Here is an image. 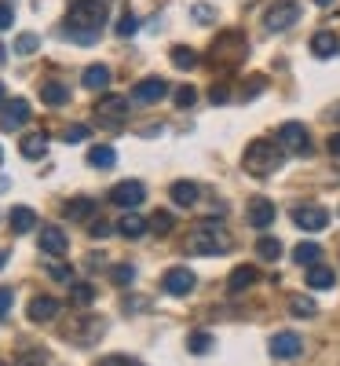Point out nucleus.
Wrapping results in <instances>:
<instances>
[{"label":"nucleus","mask_w":340,"mask_h":366,"mask_svg":"<svg viewBox=\"0 0 340 366\" xmlns=\"http://www.w3.org/2000/svg\"><path fill=\"white\" fill-rule=\"evenodd\" d=\"M106 15H110L106 0H74L66 15V37H74L77 44H91L103 34Z\"/></svg>","instance_id":"nucleus-1"},{"label":"nucleus","mask_w":340,"mask_h":366,"mask_svg":"<svg viewBox=\"0 0 340 366\" xmlns=\"http://www.w3.org/2000/svg\"><path fill=\"white\" fill-rule=\"evenodd\" d=\"M282 158H286V147L274 143V139H253L249 147H245V172L253 176H271L274 169H282Z\"/></svg>","instance_id":"nucleus-2"},{"label":"nucleus","mask_w":340,"mask_h":366,"mask_svg":"<svg viewBox=\"0 0 340 366\" xmlns=\"http://www.w3.org/2000/svg\"><path fill=\"white\" fill-rule=\"evenodd\" d=\"M191 253H198V257H224L227 249H231V234L220 227V224H201V227H194V234H191Z\"/></svg>","instance_id":"nucleus-3"},{"label":"nucleus","mask_w":340,"mask_h":366,"mask_svg":"<svg viewBox=\"0 0 340 366\" xmlns=\"http://www.w3.org/2000/svg\"><path fill=\"white\" fill-rule=\"evenodd\" d=\"M245 59V41H241V34H224V37H216L212 41V55H209V63L216 66V70H231V66H238Z\"/></svg>","instance_id":"nucleus-4"},{"label":"nucleus","mask_w":340,"mask_h":366,"mask_svg":"<svg viewBox=\"0 0 340 366\" xmlns=\"http://www.w3.org/2000/svg\"><path fill=\"white\" fill-rule=\"evenodd\" d=\"M103 330H106V322H103L99 315H77V322L66 326V337H70L77 348H91V345L103 337Z\"/></svg>","instance_id":"nucleus-5"},{"label":"nucleus","mask_w":340,"mask_h":366,"mask_svg":"<svg viewBox=\"0 0 340 366\" xmlns=\"http://www.w3.org/2000/svg\"><path fill=\"white\" fill-rule=\"evenodd\" d=\"M293 22H300V4L296 0H278V4L264 15V26L271 29V34H282V29H289Z\"/></svg>","instance_id":"nucleus-6"},{"label":"nucleus","mask_w":340,"mask_h":366,"mask_svg":"<svg viewBox=\"0 0 340 366\" xmlns=\"http://www.w3.org/2000/svg\"><path fill=\"white\" fill-rule=\"evenodd\" d=\"M293 224L300 231H307V234H319V231L329 227V212L322 205H296L293 209Z\"/></svg>","instance_id":"nucleus-7"},{"label":"nucleus","mask_w":340,"mask_h":366,"mask_svg":"<svg viewBox=\"0 0 340 366\" xmlns=\"http://www.w3.org/2000/svg\"><path fill=\"white\" fill-rule=\"evenodd\" d=\"M114 205H121V209H136V205H143V198H146V187L139 179H121V183H114L110 187V194H106Z\"/></svg>","instance_id":"nucleus-8"},{"label":"nucleus","mask_w":340,"mask_h":366,"mask_svg":"<svg viewBox=\"0 0 340 366\" xmlns=\"http://www.w3.org/2000/svg\"><path fill=\"white\" fill-rule=\"evenodd\" d=\"M278 139H282V147L293 150V154H311V132H307L300 121H286Z\"/></svg>","instance_id":"nucleus-9"},{"label":"nucleus","mask_w":340,"mask_h":366,"mask_svg":"<svg viewBox=\"0 0 340 366\" xmlns=\"http://www.w3.org/2000/svg\"><path fill=\"white\" fill-rule=\"evenodd\" d=\"M161 286H165L169 297H187V293L198 286V279H194V271H191V267H172V271H165Z\"/></svg>","instance_id":"nucleus-10"},{"label":"nucleus","mask_w":340,"mask_h":366,"mask_svg":"<svg viewBox=\"0 0 340 366\" xmlns=\"http://www.w3.org/2000/svg\"><path fill=\"white\" fill-rule=\"evenodd\" d=\"M96 117L103 121V125H121V121L129 117V99L125 96H106L96 103Z\"/></svg>","instance_id":"nucleus-11"},{"label":"nucleus","mask_w":340,"mask_h":366,"mask_svg":"<svg viewBox=\"0 0 340 366\" xmlns=\"http://www.w3.org/2000/svg\"><path fill=\"white\" fill-rule=\"evenodd\" d=\"M300 352H304V337H300V333H293V330L274 333V337H271V355L274 359H296Z\"/></svg>","instance_id":"nucleus-12"},{"label":"nucleus","mask_w":340,"mask_h":366,"mask_svg":"<svg viewBox=\"0 0 340 366\" xmlns=\"http://www.w3.org/2000/svg\"><path fill=\"white\" fill-rule=\"evenodd\" d=\"M59 312H63V304H59L55 297H34V300H29V308H26V315L29 319H34V322H51Z\"/></svg>","instance_id":"nucleus-13"},{"label":"nucleus","mask_w":340,"mask_h":366,"mask_svg":"<svg viewBox=\"0 0 340 366\" xmlns=\"http://www.w3.org/2000/svg\"><path fill=\"white\" fill-rule=\"evenodd\" d=\"M165 92H169V84L161 77H146L132 88V99L136 103H158V99H165Z\"/></svg>","instance_id":"nucleus-14"},{"label":"nucleus","mask_w":340,"mask_h":366,"mask_svg":"<svg viewBox=\"0 0 340 366\" xmlns=\"http://www.w3.org/2000/svg\"><path fill=\"white\" fill-rule=\"evenodd\" d=\"M41 249H44L48 257H63V253L70 249L66 231H63V227H41Z\"/></svg>","instance_id":"nucleus-15"},{"label":"nucleus","mask_w":340,"mask_h":366,"mask_svg":"<svg viewBox=\"0 0 340 366\" xmlns=\"http://www.w3.org/2000/svg\"><path fill=\"white\" fill-rule=\"evenodd\" d=\"M29 121V103L26 99H11L8 107H4V114H0V129H8V132H15V129H22Z\"/></svg>","instance_id":"nucleus-16"},{"label":"nucleus","mask_w":340,"mask_h":366,"mask_svg":"<svg viewBox=\"0 0 340 366\" xmlns=\"http://www.w3.org/2000/svg\"><path fill=\"white\" fill-rule=\"evenodd\" d=\"M169 198H172L179 209H191V205H198L201 187H198V183H191V179H176L172 187H169Z\"/></svg>","instance_id":"nucleus-17"},{"label":"nucleus","mask_w":340,"mask_h":366,"mask_svg":"<svg viewBox=\"0 0 340 366\" xmlns=\"http://www.w3.org/2000/svg\"><path fill=\"white\" fill-rule=\"evenodd\" d=\"M274 202L271 198H253L249 202V224L256 227V231H264V227H271L274 224Z\"/></svg>","instance_id":"nucleus-18"},{"label":"nucleus","mask_w":340,"mask_h":366,"mask_svg":"<svg viewBox=\"0 0 340 366\" xmlns=\"http://www.w3.org/2000/svg\"><path fill=\"white\" fill-rule=\"evenodd\" d=\"M8 220H11V231L15 234H29L37 227V212L29 209V205H15L11 212H8Z\"/></svg>","instance_id":"nucleus-19"},{"label":"nucleus","mask_w":340,"mask_h":366,"mask_svg":"<svg viewBox=\"0 0 340 366\" xmlns=\"http://www.w3.org/2000/svg\"><path fill=\"white\" fill-rule=\"evenodd\" d=\"M19 150H22V158H29V162L44 158V154H48V139H44V132H29V136H22V139H19Z\"/></svg>","instance_id":"nucleus-20"},{"label":"nucleus","mask_w":340,"mask_h":366,"mask_svg":"<svg viewBox=\"0 0 340 366\" xmlns=\"http://www.w3.org/2000/svg\"><path fill=\"white\" fill-rule=\"evenodd\" d=\"M253 282H256V267H253V264H241V267H234V271H231L227 290H231V293H245Z\"/></svg>","instance_id":"nucleus-21"},{"label":"nucleus","mask_w":340,"mask_h":366,"mask_svg":"<svg viewBox=\"0 0 340 366\" xmlns=\"http://www.w3.org/2000/svg\"><path fill=\"white\" fill-rule=\"evenodd\" d=\"M81 81H84V88H88V92H103V88L110 84V66L91 63V66L84 70V77H81Z\"/></svg>","instance_id":"nucleus-22"},{"label":"nucleus","mask_w":340,"mask_h":366,"mask_svg":"<svg viewBox=\"0 0 340 366\" xmlns=\"http://www.w3.org/2000/svg\"><path fill=\"white\" fill-rule=\"evenodd\" d=\"M41 99H44L48 107H63V103L70 99V88H66L63 81H44V84H41Z\"/></svg>","instance_id":"nucleus-23"},{"label":"nucleus","mask_w":340,"mask_h":366,"mask_svg":"<svg viewBox=\"0 0 340 366\" xmlns=\"http://www.w3.org/2000/svg\"><path fill=\"white\" fill-rule=\"evenodd\" d=\"M311 51H315L319 59H329V55H336V51H340V41H336V34H329V29L315 34V37H311Z\"/></svg>","instance_id":"nucleus-24"},{"label":"nucleus","mask_w":340,"mask_h":366,"mask_svg":"<svg viewBox=\"0 0 340 366\" xmlns=\"http://www.w3.org/2000/svg\"><path fill=\"white\" fill-rule=\"evenodd\" d=\"M114 162H117V150L106 147V143H99V147L88 150V165H91V169H114Z\"/></svg>","instance_id":"nucleus-25"},{"label":"nucleus","mask_w":340,"mask_h":366,"mask_svg":"<svg viewBox=\"0 0 340 366\" xmlns=\"http://www.w3.org/2000/svg\"><path fill=\"white\" fill-rule=\"evenodd\" d=\"M117 231H121V238H143V234L150 231V224H146L143 217H136V212H129V217H121Z\"/></svg>","instance_id":"nucleus-26"},{"label":"nucleus","mask_w":340,"mask_h":366,"mask_svg":"<svg viewBox=\"0 0 340 366\" xmlns=\"http://www.w3.org/2000/svg\"><path fill=\"white\" fill-rule=\"evenodd\" d=\"M198 63H201V59H198L194 48H187V44H176V48H172V66H176V70H194Z\"/></svg>","instance_id":"nucleus-27"},{"label":"nucleus","mask_w":340,"mask_h":366,"mask_svg":"<svg viewBox=\"0 0 340 366\" xmlns=\"http://www.w3.org/2000/svg\"><path fill=\"white\" fill-rule=\"evenodd\" d=\"M307 286L311 290H333V271L322 267V264H311L307 267Z\"/></svg>","instance_id":"nucleus-28"},{"label":"nucleus","mask_w":340,"mask_h":366,"mask_svg":"<svg viewBox=\"0 0 340 366\" xmlns=\"http://www.w3.org/2000/svg\"><path fill=\"white\" fill-rule=\"evenodd\" d=\"M293 260L304 264V267H311V264L322 260V246H315V242H300V246L293 249Z\"/></svg>","instance_id":"nucleus-29"},{"label":"nucleus","mask_w":340,"mask_h":366,"mask_svg":"<svg viewBox=\"0 0 340 366\" xmlns=\"http://www.w3.org/2000/svg\"><path fill=\"white\" fill-rule=\"evenodd\" d=\"M289 312H293L296 319H315V315H319V304H315L311 297H289Z\"/></svg>","instance_id":"nucleus-30"},{"label":"nucleus","mask_w":340,"mask_h":366,"mask_svg":"<svg viewBox=\"0 0 340 366\" xmlns=\"http://www.w3.org/2000/svg\"><path fill=\"white\" fill-rule=\"evenodd\" d=\"M91 212H96V202H91V198H74V202H66V217H70V220H88Z\"/></svg>","instance_id":"nucleus-31"},{"label":"nucleus","mask_w":340,"mask_h":366,"mask_svg":"<svg viewBox=\"0 0 340 366\" xmlns=\"http://www.w3.org/2000/svg\"><path fill=\"white\" fill-rule=\"evenodd\" d=\"M256 257H264V260H278V257H282V242L264 234V238L256 242Z\"/></svg>","instance_id":"nucleus-32"},{"label":"nucleus","mask_w":340,"mask_h":366,"mask_svg":"<svg viewBox=\"0 0 340 366\" xmlns=\"http://www.w3.org/2000/svg\"><path fill=\"white\" fill-rule=\"evenodd\" d=\"M41 48V37L37 34H19V41H15V51L19 55H34Z\"/></svg>","instance_id":"nucleus-33"},{"label":"nucleus","mask_w":340,"mask_h":366,"mask_svg":"<svg viewBox=\"0 0 340 366\" xmlns=\"http://www.w3.org/2000/svg\"><path fill=\"white\" fill-rule=\"evenodd\" d=\"M19 366H48V352H41V348H26V352L19 355Z\"/></svg>","instance_id":"nucleus-34"},{"label":"nucleus","mask_w":340,"mask_h":366,"mask_svg":"<svg viewBox=\"0 0 340 366\" xmlns=\"http://www.w3.org/2000/svg\"><path fill=\"white\" fill-rule=\"evenodd\" d=\"M70 300L74 304H91L96 300V290H91L88 282H77V286H70Z\"/></svg>","instance_id":"nucleus-35"},{"label":"nucleus","mask_w":340,"mask_h":366,"mask_svg":"<svg viewBox=\"0 0 340 366\" xmlns=\"http://www.w3.org/2000/svg\"><path fill=\"white\" fill-rule=\"evenodd\" d=\"M172 212H154V217H150V231H158V234H169L172 231Z\"/></svg>","instance_id":"nucleus-36"},{"label":"nucleus","mask_w":340,"mask_h":366,"mask_svg":"<svg viewBox=\"0 0 340 366\" xmlns=\"http://www.w3.org/2000/svg\"><path fill=\"white\" fill-rule=\"evenodd\" d=\"M110 279H114L117 286H129V282L136 279V267H132V264H117V267L110 271Z\"/></svg>","instance_id":"nucleus-37"},{"label":"nucleus","mask_w":340,"mask_h":366,"mask_svg":"<svg viewBox=\"0 0 340 366\" xmlns=\"http://www.w3.org/2000/svg\"><path fill=\"white\" fill-rule=\"evenodd\" d=\"M136 29H139V19L132 11H125V15H121V22H117V37H132Z\"/></svg>","instance_id":"nucleus-38"},{"label":"nucleus","mask_w":340,"mask_h":366,"mask_svg":"<svg viewBox=\"0 0 340 366\" xmlns=\"http://www.w3.org/2000/svg\"><path fill=\"white\" fill-rule=\"evenodd\" d=\"M187 348H191V352H198V355H205V352L212 348V333H191Z\"/></svg>","instance_id":"nucleus-39"},{"label":"nucleus","mask_w":340,"mask_h":366,"mask_svg":"<svg viewBox=\"0 0 340 366\" xmlns=\"http://www.w3.org/2000/svg\"><path fill=\"white\" fill-rule=\"evenodd\" d=\"M96 366H143V362L132 359V355H106V359H99Z\"/></svg>","instance_id":"nucleus-40"},{"label":"nucleus","mask_w":340,"mask_h":366,"mask_svg":"<svg viewBox=\"0 0 340 366\" xmlns=\"http://www.w3.org/2000/svg\"><path fill=\"white\" fill-rule=\"evenodd\" d=\"M194 99H198V92H194L191 84H183V88L176 92V103H179V107H194Z\"/></svg>","instance_id":"nucleus-41"},{"label":"nucleus","mask_w":340,"mask_h":366,"mask_svg":"<svg viewBox=\"0 0 340 366\" xmlns=\"http://www.w3.org/2000/svg\"><path fill=\"white\" fill-rule=\"evenodd\" d=\"M48 274H51V279H59V282H70L74 279V271L66 264H48Z\"/></svg>","instance_id":"nucleus-42"},{"label":"nucleus","mask_w":340,"mask_h":366,"mask_svg":"<svg viewBox=\"0 0 340 366\" xmlns=\"http://www.w3.org/2000/svg\"><path fill=\"white\" fill-rule=\"evenodd\" d=\"M11 304H15V293H11L8 286H0V319L11 312Z\"/></svg>","instance_id":"nucleus-43"},{"label":"nucleus","mask_w":340,"mask_h":366,"mask_svg":"<svg viewBox=\"0 0 340 366\" xmlns=\"http://www.w3.org/2000/svg\"><path fill=\"white\" fill-rule=\"evenodd\" d=\"M88 139V125H70L66 129V143H84Z\"/></svg>","instance_id":"nucleus-44"},{"label":"nucleus","mask_w":340,"mask_h":366,"mask_svg":"<svg viewBox=\"0 0 340 366\" xmlns=\"http://www.w3.org/2000/svg\"><path fill=\"white\" fill-rule=\"evenodd\" d=\"M88 234H91V238H106V234H110V224H106V220H91Z\"/></svg>","instance_id":"nucleus-45"},{"label":"nucleus","mask_w":340,"mask_h":366,"mask_svg":"<svg viewBox=\"0 0 340 366\" xmlns=\"http://www.w3.org/2000/svg\"><path fill=\"white\" fill-rule=\"evenodd\" d=\"M15 22V11H11V4H0V29H8Z\"/></svg>","instance_id":"nucleus-46"},{"label":"nucleus","mask_w":340,"mask_h":366,"mask_svg":"<svg viewBox=\"0 0 340 366\" xmlns=\"http://www.w3.org/2000/svg\"><path fill=\"white\" fill-rule=\"evenodd\" d=\"M209 99H212L216 107H220V103H227V99H231V92H227L224 84H216V88H212V96H209Z\"/></svg>","instance_id":"nucleus-47"},{"label":"nucleus","mask_w":340,"mask_h":366,"mask_svg":"<svg viewBox=\"0 0 340 366\" xmlns=\"http://www.w3.org/2000/svg\"><path fill=\"white\" fill-rule=\"evenodd\" d=\"M212 15H216V11H212L209 4H198V8H194V19H201V22H212Z\"/></svg>","instance_id":"nucleus-48"},{"label":"nucleus","mask_w":340,"mask_h":366,"mask_svg":"<svg viewBox=\"0 0 340 366\" xmlns=\"http://www.w3.org/2000/svg\"><path fill=\"white\" fill-rule=\"evenodd\" d=\"M326 147H329V154H333V158H340V132H333Z\"/></svg>","instance_id":"nucleus-49"},{"label":"nucleus","mask_w":340,"mask_h":366,"mask_svg":"<svg viewBox=\"0 0 340 366\" xmlns=\"http://www.w3.org/2000/svg\"><path fill=\"white\" fill-rule=\"evenodd\" d=\"M315 4H319V8H329V4H333V0H315Z\"/></svg>","instance_id":"nucleus-50"},{"label":"nucleus","mask_w":340,"mask_h":366,"mask_svg":"<svg viewBox=\"0 0 340 366\" xmlns=\"http://www.w3.org/2000/svg\"><path fill=\"white\" fill-rule=\"evenodd\" d=\"M4 264H8V253H4V249H0V267H4Z\"/></svg>","instance_id":"nucleus-51"},{"label":"nucleus","mask_w":340,"mask_h":366,"mask_svg":"<svg viewBox=\"0 0 340 366\" xmlns=\"http://www.w3.org/2000/svg\"><path fill=\"white\" fill-rule=\"evenodd\" d=\"M0 103H4V84H0Z\"/></svg>","instance_id":"nucleus-52"},{"label":"nucleus","mask_w":340,"mask_h":366,"mask_svg":"<svg viewBox=\"0 0 340 366\" xmlns=\"http://www.w3.org/2000/svg\"><path fill=\"white\" fill-rule=\"evenodd\" d=\"M0 162H4V150H0Z\"/></svg>","instance_id":"nucleus-53"},{"label":"nucleus","mask_w":340,"mask_h":366,"mask_svg":"<svg viewBox=\"0 0 340 366\" xmlns=\"http://www.w3.org/2000/svg\"><path fill=\"white\" fill-rule=\"evenodd\" d=\"M0 59H4V48H0Z\"/></svg>","instance_id":"nucleus-54"},{"label":"nucleus","mask_w":340,"mask_h":366,"mask_svg":"<svg viewBox=\"0 0 340 366\" xmlns=\"http://www.w3.org/2000/svg\"><path fill=\"white\" fill-rule=\"evenodd\" d=\"M0 366H8V362H0Z\"/></svg>","instance_id":"nucleus-55"}]
</instances>
